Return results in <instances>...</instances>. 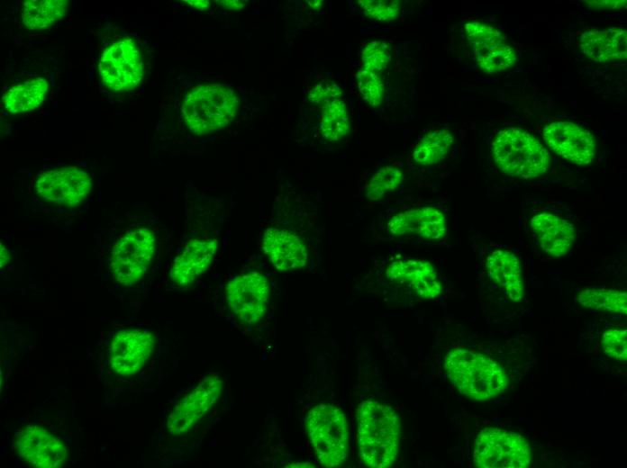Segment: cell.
<instances>
[{"label": "cell", "mask_w": 627, "mask_h": 468, "mask_svg": "<svg viewBox=\"0 0 627 468\" xmlns=\"http://www.w3.org/2000/svg\"><path fill=\"white\" fill-rule=\"evenodd\" d=\"M67 0H27L23 4L22 21L28 30L46 29L68 13Z\"/></svg>", "instance_id": "cell-24"}, {"label": "cell", "mask_w": 627, "mask_h": 468, "mask_svg": "<svg viewBox=\"0 0 627 468\" xmlns=\"http://www.w3.org/2000/svg\"><path fill=\"white\" fill-rule=\"evenodd\" d=\"M358 447L362 462L372 468H387L395 461L401 424L395 411L375 400L362 401L357 410Z\"/></svg>", "instance_id": "cell-1"}, {"label": "cell", "mask_w": 627, "mask_h": 468, "mask_svg": "<svg viewBox=\"0 0 627 468\" xmlns=\"http://www.w3.org/2000/svg\"><path fill=\"white\" fill-rule=\"evenodd\" d=\"M225 296L229 308L243 323L251 325L260 320L268 308L269 284L258 272L233 276L226 284Z\"/></svg>", "instance_id": "cell-10"}, {"label": "cell", "mask_w": 627, "mask_h": 468, "mask_svg": "<svg viewBox=\"0 0 627 468\" xmlns=\"http://www.w3.org/2000/svg\"><path fill=\"white\" fill-rule=\"evenodd\" d=\"M17 455L36 468L61 467L68 458V448L52 433L36 425H27L15 434Z\"/></svg>", "instance_id": "cell-14"}, {"label": "cell", "mask_w": 627, "mask_h": 468, "mask_svg": "<svg viewBox=\"0 0 627 468\" xmlns=\"http://www.w3.org/2000/svg\"><path fill=\"white\" fill-rule=\"evenodd\" d=\"M216 238H193L175 258L169 276L173 284L186 287L193 284L211 266L218 250Z\"/></svg>", "instance_id": "cell-19"}, {"label": "cell", "mask_w": 627, "mask_h": 468, "mask_svg": "<svg viewBox=\"0 0 627 468\" xmlns=\"http://www.w3.org/2000/svg\"><path fill=\"white\" fill-rule=\"evenodd\" d=\"M473 458L479 468H527L532 464L528 441L520 434L498 428L479 432Z\"/></svg>", "instance_id": "cell-7"}, {"label": "cell", "mask_w": 627, "mask_h": 468, "mask_svg": "<svg viewBox=\"0 0 627 468\" xmlns=\"http://www.w3.org/2000/svg\"><path fill=\"white\" fill-rule=\"evenodd\" d=\"M185 2L199 10H204L210 4V2L206 0H186Z\"/></svg>", "instance_id": "cell-36"}, {"label": "cell", "mask_w": 627, "mask_h": 468, "mask_svg": "<svg viewBox=\"0 0 627 468\" xmlns=\"http://www.w3.org/2000/svg\"><path fill=\"white\" fill-rule=\"evenodd\" d=\"M531 230L538 246L548 255L556 257L566 255L576 238L575 229L570 222L546 212L532 218Z\"/></svg>", "instance_id": "cell-20"}, {"label": "cell", "mask_w": 627, "mask_h": 468, "mask_svg": "<svg viewBox=\"0 0 627 468\" xmlns=\"http://www.w3.org/2000/svg\"><path fill=\"white\" fill-rule=\"evenodd\" d=\"M358 88L363 100L372 107L378 106L384 97V84L378 74L361 68L356 75Z\"/></svg>", "instance_id": "cell-30"}, {"label": "cell", "mask_w": 627, "mask_h": 468, "mask_svg": "<svg viewBox=\"0 0 627 468\" xmlns=\"http://www.w3.org/2000/svg\"><path fill=\"white\" fill-rule=\"evenodd\" d=\"M217 4L226 10H241L246 5V1L241 0H223L216 1Z\"/></svg>", "instance_id": "cell-34"}, {"label": "cell", "mask_w": 627, "mask_h": 468, "mask_svg": "<svg viewBox=\"0 0 627 468\" xmlns=\"http://www.w3.org/2000/svg\"><path fill=\"white\" fill-rule=\"evenodd\" d=\"M48 89L46 79L34 77L9 88L2 97V104L10 113L26 112L42 103Z\"/></svg>", "instance_id": "cell-23"}, {"label": "cell", "mask_w": 627, "mask_h": 468, "mask_svg": "<svg viewBox=\"0 0 627 468\" xmlns=\"http://www.w3.org/2000/svg\"><path fill=\"white\" fill-rule=\"evenodd\" d=\"M578 304L584 308L613 313L626 314L627 293L623 291L588 288L578 292Z\"/></svg>", "instance_id": "cell-26"}, {"label": "cell", "mask_w": 627, "mask_h": 468, "mask_svg": "<svg viewBox=\"0 0 627 468\" xmlns=\"http://www.w3.org/2000/svg\"><path fill=\"white\" fill-rule=\"evenodd\" d=\"M93 187L90 175L76 166H60L38 175L34 190L42 200L63 206H77Z\"/></svg>", "instance_id": "cell-9"}, {"label": "cell", "mask_w": 627, "mask_h": 468, "mask_svg": "<svg viewBox=\"0 0 627 468\" xmlns=\"http://www.w3.org/2000/svg\"><path fill=\"white\" fill-rule=\"evenodd\" d=\"M341 94L340 87L332 82H322L316 85L309 93V100L314 104H323V106Z\"/></svg>", "instance_id": "cell-33"}, {"label": "cell", "mask_w": 627, "mask_h": 468, "mask_svg": "<svg viewBox=\"0 0 627 468\" xmlns=\"http://www.w3.org/2000/svg\"><path fill=\"white\" fill-rule=\"evenodd\" d=\"M465 31L472 45L475 60L484 72L499 73L515 63L514 50L495 27L480 22H469L465 24Z\"/></svg>", "instance_id": "cell-13"}, {"label": "cell", "mask_w": 627, "mask_h": 468, "mask_svg": "<svg viewBox=\"0 0 627 468\" xmlns=\"http://www.w3.org/2000/svg\"><path fill=\"white\" fill-rule=\"evenodd\" d=\"M493 158L506 175L533 178L543 175L550 166V154L528 131L508 128L499 131L492 142Z\"/></svg>", "instance_id": "cell-4"}, {"label": "cell", "mask_w": 627, "mask_h": 468, "mask_svg": "<svg viewBox=\"0 0 627 468\" xmlns=\"http://www.w3.org/2000/svg\"><path fill=\"white\" fill-rule=\"evenodd\" d=\"M155 346L154 334L144 328H123L114 333L107 349V363L119 376H132L147 363Z\"/></svg>", "instance_id": "cell-11"}, {"label": "cell", "mask_w": 627, "mask_h": 468, "mask_svg": "<svg viewBox=\"0 0 627 468\" xmlns=\"http://www.w3.org/2000/svg\"><path fill=\"white\" fill-rule=\"evenodd\" d=\"M390 58L388 44L382 40H372L362 50V68L379 74L387 66Z\"/></svg>", "instance_id": "cell-29"}, {"label": "cell", "mask_w": 627, "mask_h": 468, "mask_svg": "<svg viewBox=\"0 0 627 468\" xmlns=\"http://www.w3.org/2000/svg\"><path fill=\"white\" fill-rule=\"evenodd\" d=\"M388 233L397 238L419 237L438 240L446 233V218L432 206L414 208L395 214L387 222Z\"/></svg>", "instance_id": "cell-17"}, {"label": "cell", "mask_w": 627, "mask_h": 468, "mask_svg": "<svg viewBox=\"0 0 627 468\" xmlns=\"http://www.w3.org/2000/svg\"><path fill=\"white\" fill-rule=\"evenodd\" d=\"M305 428L320 464H342L349 452V427L344 413L336 406L321 403L310 410Z\"/></svg>", "instance_id": "cell-5"}, {"label": "cell", "mask_w": 627, "mask_h": 468, "mask_svg": "<svg viewBox=\"0 0 627 468\" xmlns=\"http://www.w3.org/2000/svg\"><path fill=\"white\" fill-rule=\"evenodd\" d=\"M454 142V137L447 129L436 130L424 135L413 151L415 163L431 166L444 160Z\"/></svg>", "instance_id": "cell-25"}, {"label": "cell", "mask_w": 627, "mask_h": 468, "mask_svg": "<svg viewBox=\"0 0 627 468\" xmlns=\"http://www.w3.org/2000/svg\"><path fill=\"white\" fill-rule=\"evenodd\" d=\"M579 46L586 56L596 62L625 59L627 32L622 28L585 32L580 36Z\"/></svg>", "instance_id": "cell-22"}, {"label": "cell", "mask_w": 627, "mask_h": 468, "mask_svg": "<svg viewBox=\"0 0 627 468\" xmlns=\"http://www.w3.org/2000/svg\"><path fill=\"white\" fill-rule=\"evenodd\" d=\"M543 139L557 155L577 165L591 163L596 153L593 134L570 122H553L543 130Z\"/></svg>", "instance_id": "cell-15"}, {"label": "cell", "mask_w": 627, "mask_h": 468, "mask_svg": "<svg viewBox=\"0 0 627 468\" xmlns=\"http://www.w3.org/2000/svg\"><path fill=\"white\" fill-rule=\"evenodd\" d=\"M601 344L604 354L617 361L627 359V330L625 328H609L604 332Z\"/></svg>", "instance_id": "cell-31"}, {"label": "cell", "mask_w": 627, "mask_h": 468, "mask_svg": "<svg viewBox=\"0 0 627 468\" xmlns=\"http://www.w3.org/2000/svg\"><path fill=\"white\" fill-rule=\"evenodd\" d=\"M239 103L238 96L226 86L199 85L186 94L182 118L190 131L197 135L211 133L231 122Z\"/></svg>", "instance_id": "cell-3"}, {"label": "cell", "mask_w": 627, "mask_h": 468, "mask_svg": "<svg viewBox=\"0 0 627 468\" xmlns=\"http://www.w3.org/2000/svg\"><path fill=\"white\" fill-rule=\"evenodd\" d=\"M223 382L217 374L204 377L199 383L173 407L167 418V428L171 435L188 432L217 402Z\"/></svg>", "instance_id": "cell-12"}, {"label": "cell", "mask_w": 627, "mask_h": 468, "mask_svg": "<svg viewBox=\"0 0 627 468\" xmlns=\"http://www.w3.org/2000/svg\"><path fill=\"white\" fill-rule=\"evenodd\" d=\"M261 248L270 263L279 271L300 270L308 260L307 248L295 233L283 228H268Z\"/></svg>", "instance_id": "cell-16"}, {"label": "cell", "mask_w": 627, "mask_h": 468, "mask_svg": "<svg viewBox=\"0 0 627 468\" xmlns=\"http://www.w3.org/2000/svg\"><path fill=\"white\" fill-rule=\"evenodd\" d=\"M98 73L104 86L114 92L136 87L143 77L137 43L131 38H123L110 44L101 55Z\"/></svg>", "instance_id": "cell-8"}, {"label": "cell", "mask_w": 627, "mask_h": 468, "mask_svg": "<svg viewBox=\"0 0 627 468\" xmlns=\"http://www.w3.org/2000/svg\"><path fill=\"white\" fill-rule=\"evenodd\" d=\"M308 3H309V5H310V6H313V7H314V5L319 7V6L322 4H321L322 1H309Z\"/></svg>", "instance_id": "cell-37"}, {"label": "cell", "mask_w": 627, "mask_h": 468, "mask_svg": "<svg viewBox=\"0 0 627 468\" xmlns=\"http://www.w3.org/2000/svg\"><path fill=\"white\" fill-rule=\"evenodd\" d=\"M1 268L5 267L11 259V252L6 246L1 242Z\"/></svg>", "instance_id": "cell-35"}, {"label": "cell", "mask_w": 627, "mask_h": 468, "mask_svg": "<svg viewBox=\"0 0 627 468\" xmlns=\"http://www.w3.org/2000/svg\"><path fill=\"white\" fill-rule=\"evenodd\" d=\"M446 374L460 393L474 400H487L508 387L504 369L494 359L473 350L454 348L444 360Z\"/></svg>", "instance_id": "cell-2"}, {"label": "cell", "mask_w": 627, "mask_h": 468, "mask_svg": "<svg viewBox=\"0 0 627 468\" xmlns=\"http://www.w3.org/2000/svg\"><path fill=\"white\" fill-rule=\"evenodd\" d=\"M156 249L155 233L149 228L128 230L114 243L109 256V269L114 279L124 286L141 281L152 262Z\"/></svg>", "instance_id": "cell-6"}, {"label": "cell", "mask_w": 627, "mask_h": 468, "mask_svg": "<svg viewBox=\"0 0 627 468\" xmlns=\"http://www.w3.org/2000/svg\"><path fill=\"white\" fill-rule=\"evenodd\" d=\"M404 179V172L394 166L378 169L371 177L366 188V197L371 201H379L386 194L398 188Z\"/></svg>", "instance_id": "cell-28"}, {"label": "cell", "mask_w": 627, "mask_h": 468, "mask_svg": "<svg viewBox=\"0 0 627 468\" xmlns=\"http://www.w3.org/2000/svg\"><path fill=\"white\" fill-rule=\"evenodd\" d=\"M486 267L490 281L512 302H521L525 293L522 266L518 257L504 249L491 252Z\"/></svg>", "instance_id": "cell-21"}, {"label": "cell", "mask_w": 627, "mask_h": 468, "mask_svg": "<svg viewBox=\"0 0 627 468\" xmlns=\"http://www.w3.org/2000/svg\"><path fill=\"white\" fill-rule=\"evenodd\" d=\"M320 131L324 140L332 142L347 136L350 131V119L343 100L337 98L323 106Z\"/></svg>", "instance_id": "cell-27"}, {"label": "cell", "mask_w": 627, "mask_h": 468, "mask_svg": "<svg viewBox=\"0 0 627 468\" xmlns=\"http://www.w3.org/2000/svg\"><path fill=\"white\" fill-rule=\"evenodd\" d=\"M388 280L409 287L422 299L437 298L441 292V283L433 266L424 260L397 259L386 271Z\"/></svg>", "instance_id": "cell-18"}, {"label": "cell", "mask_w": 627, "mask_h": 468, "mask_svg": "<svg viewBox=\"0 0 627 468\" xmlns=\"http://www.w3.org/2000/svg\"><path fill=\"white\" fill-rule=\"evenodd\" d=\"M358 3L367 16L377 21H392L398 16L400 12L398 1L362 0Z\"/></svg>", "instance_id": "cell-32"}]
</instances>
